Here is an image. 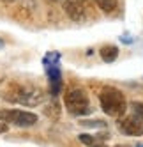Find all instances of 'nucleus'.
I'll return each mask as SVG.
<instances>
[{
  "instance_id": "nucleus-1",
  "label": "nucleus",
  "mask_w": 143,
  "mask_h": 147,
  "mask_svg": "<svg viewBox=\"0 0 143 147\" xmlns=\"http://www.w3.org/2000/svg\"><path fill=\"white\" fill-rule=\"evenodd\" d=\"M99 101H101L103 112L106 115H110V117H120L127 110V103H126L124 94L115 87H104L99 94Z\"/></svg>"
},
{
  "instance_id": "nucleus-10",
  "label": "nucleus",
  "mask_w": 143,
  "mask_h": 147,
  "mask_svg": "<svg viewBox=\"0 0 143 147\" xmlns=\"http://www.w3.org/2000/svg\"><path fill=\"white\" fill-rule=\"evenodd\" d=\"M96 2L104 13H115V9L118 7V0H96Z\"/></svg>"
},
{
  "instance_id": "nucleus-14",
  "label": "nucleus",
  "mask_w": 143,
  "mask_h": 147,
  "mask_svg": "<svg viewBox=\"0 0 143 147\" xmlns=\"http://www.w3.org/2000/svg\"><path fill=\"white\" fill-rule=\"evenodd\" d=\"M104 147V145H103ZM115 147H129V145H115Z\"/></svg>"
},
{
  "instance_id": "nucleus-17",
  "label": "nucleus",
  "mask_w": 143,
  "mask_h": 147,
  "mask_svg": "<svg viewBox=\"0 0 143 147\" xmlns=\"http://www.w3.org/2000/svg\"><path fill=\"white\" fill-rule=\"evenodd\" d=\"M53 2H57V0H53Z\"/></svg>"
},
{
  "instance_id": "nucleus-2",
  "label": "nucleus",
  "mask_w": 143,
  "mask_h": 147,
  "mask_svg": "<svg viewBox=\"0 0 143 147\" xmlns=\"http://www.w3.org/2000/svg\"><path fill=\"white\" fill-rule=\"evenodd\" d=\"M5 99L19 103V105H27V107H35V105L44 101V94L37 87H30V85H14L11 90L5 94Z\"/></svg>"
},
{
  "instance_id": "nucleus-3",
  "label": "nucleus",
  "mask_w": 143,
  "mask_h": 147,
  "mask_svg": "<svg viewBox=\"0 0 143 147\" xmlns=\"http://www.w3.org/2000/svg\"><path fill=\"white\" fill-rule=\"evenodd\" d=\"M64 103H65V108L69 113L73 115H85L90 112V101H88V96L85 94V90L81 89H71L65 92V98H64Z\"/></svg>"
},
{
  "instance_id": "nucleus-11",
  "label": "nucleus",
  "mask_w": 143,
  "mask_h": 147,
  "mask_svg": "<svg viewBox=\"0 0 143 147\" xmlns=\"http://www.w3.org/2000/svg\"><path fill=\"white\" fill-rule=\"evenodd\" d=\"M58 62H60V53H57V51H49V53H46V57L43 59V64L44 66L58 64Z\"/></svg>"
},
{
  "instance_id": "nucleus-6",
  "label": "nucleus",
  "mask_w": 143,
  "mask_h": 147,
  "mask_svg": "<svg viewBox=\"0 0 143 147\" xmlns=\"http://www.w3.org/2000/svg\"><path fill=\"white\" fill-rule=\"evenodd\" d=\"M46 73H48V80H49V94L51 96H58L60 89H62V73H60L58 64H51V66H44Z\"/></svg>"
},
{
  "instance_id": "nucleus-12",
  "label": "nucleus",
  "mask_w": 143,
  "mask_h": 147,
  "mask_svg": "<svg viewBox=\"0 0 143 147\" xmlns=\"http://www.w3.org/2000/svg\"><path fill=\"white\" fill-rule=\"evenodd\" d=\"M131 108H132V115H134V117H138L140 121H143V103L134 101V103L131 105Z\"/></svg>"
},
{
  "instance_id": "nucleus-15",
  "label": "nucleus",
  "mask_w": 143,
  "mask_h": 147,
  "mask_svg": "<svg viewBox=\"0 0 143 147\" xmlns=\"http://www.w3.org/2000/svg\"><path fill=\"white\" fill-rule=\"evenodd\" d=\"M4 2H13V0H4Z\"/></svg>"
},
{
  "instance_id": "nucleus-9",
  "label": "nucleus",
  "mask_w": 143,
  "mask_h": 147,
  "mask_svg": "<svg viewBox=\"0 0 143 147\" xmlns=\"http://www.w3.org/2000/svg\"><path fill=\"white\" fill-rule=\"evenodd\" d=\"M117 57H118V48L117 46L108 45L104 48H101V59L104 62H113V60H117Z\"/></svg>"
},
{
  "instance_id": "nucleus-13",
  "label": "nucleus",
  "mask_w": 143,
  "mask_h": 147,
  "mask_svg": "<svg viewBox=\"0 0 143 147\" xmlns=\"http://www.w3.org/2000/svg\"><path fill=\"white\" fill-rule=\"evenodd\" d=\"M5 131H7V122L0 117V133H5Z\"/></svg>"
},
{
  "instance_id": "nucleus-8",
  "label": "nucleus",
  "mask_w": 143,
  "mask_h": 147,
  "mask_svg": "<svg viewBox=\"0 0 143 147\" xmlns=\"http://www.w3.org/2000/svg\"><path fill=\"white\" fill-rule=\"evenodd\" d=\"M108 136L110 135H87V133H83V135H80L78 138H80L81 144H85L88 147H103L104 142L108 140Z\"/></svg>"
},
{
  "instance_id": "nucleus-5",
  "label": "nucleus",
  "mask_w": 143,
  "mask_h": 147,
  "mask_svg": "<svg viewBox=\"0 0 143 147\" xmlns=\"http://www.w3.org/2000/svg\"><path fill=\"white\" fill-rule=\"evenodd\" d=\"M118 129L129 136H141L143 135V121H140L134 115H127V117H122L118 121Z\"/></svg>"
},
{
  "instance_id": "nucleus-4",
  "label": "nucleus",
  "mask_w": 143,
  "mask_h": 147,
  "mask_svg": "<svg viewBox=\"0 0 143 147\" xmlns=\"http://www.w3.org/2000/svg\"><path fill=\"white\" fill-rule=\"evenodd\" d=\"M0 117L18 128H30L37 122V115L25 110H0Z\"/></svg>"
},
{
  "instance_id": "nucleus-7",
  "label": "nucleus",
  "mask_w": 143,
  "mask_h": 147,
  "mask_svg": "<svg viewBox=\"0 0 143 147\" xmlns=\"http://www.w3.org/2000/svg\"><path fill=\"white\" fill-rule=\"evenodd\" d=\"M64 11L67 13V16L71 20H74V22H83L85 20V9L80 2H74V0H67L64 2Z\"/></svg>"
},
{
  "instance_id": "nucleus-16",
  "label": "nucleus",
  "mask_w": 143,
  "mask_h": 147,
  "mask_svg": "<svg viewBox=\"0 0 143 147\" xmlns=\"http://www.w3.org/2000/svg\"><path fill=\"white\" fill-rule=\"evenodd\" d=\"M136 147H143V145H136Z\"/></svg>"
}]
</instances>
